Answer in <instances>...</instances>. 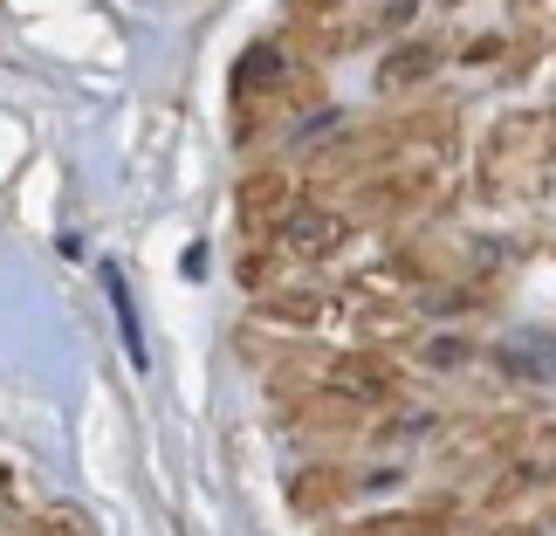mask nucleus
Instances as JSON below:
<instances>
[{
    "mask_svg": "<svg viewBox=\"0 0 556 536\" xmlns=\"http://www.w3.org/2000/svg\"><path fill=\"white\" fill-rule=\"evenodd\" d=\"M502 358H508V364H522V358H529V364H536V378L556 372V345H549V337H516V345H508Z\"/></svg>",
    "mask_w": 556,
    "mask_h": 536,
    "instance_id": "4",
    "label": "nucleus"
},
{
    "mask_svg": "<svg viewBox=\"0 0 556 536\" xmlns=\"http://www.w3.org/2000/svg\"><path fill=\"white\" fill-rule=\"evenodd\" d=\"M282 241H289V254H303V262H324V254L344 241V221L324 213V207H295L282 221Z\"/></svg>",
    "mask_w": 556,
    "mask_h": 536,
    "instance_id": "1",
    "label": "nucleus"
},
{
    "mask_svg": "<svg viewBox=\"0 0 556 536\" xmlns=\"http://www.w3.org/2000/svg\"><path fill=\"white\" fill-rule=\"evenodd\" d=\"M433 49H399V55H384V70H378V90H405V83H419L426 70H433Z\"/></svg>",
    "mask_w": 556,
    "mask_h": 536,
    "instance_id": "3",
    "label": "nucleus"
},
{
    "mask_svg": "<svg viewBox=\"0 0 556 536\" xmlns=\"http://www.w3.org/2000/svg\"><path fill=\"white\" fill-rule=\"evenodd\" d=\"M103 289H111V303H117L124 345H131V358L144 364V331H138V303H131V283H124V269H103Z\"/></svg>",
    "mask_w": 556,
    "mask_h": 536,
    "instance_id": "2",
    "label": "nucleus"
}]
</instances>
